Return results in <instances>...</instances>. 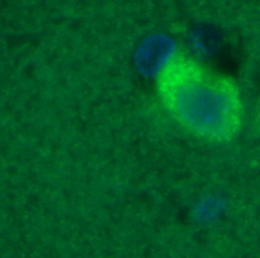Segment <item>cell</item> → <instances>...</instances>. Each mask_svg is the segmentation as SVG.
Here are the masks:
<instances>
[{"label":"cell","instance_id":"obj_1","mask_svg":"<svg viewBox=\"0 0 260 258\" xmlns=\"http://www.w3.org/2000/svg\"><path fill=\"white\" fill-rule=\"evenodd\" d=\"M157 89L166 110L197 136L223 141L240 129L244 108L237 86L193 59H172L158 76Z\"/></svg>","mask_w":260,"mask_h":258}]
</instances>
